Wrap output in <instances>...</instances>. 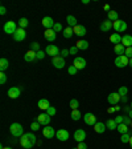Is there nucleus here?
<instances>
[{
	"mask_svg": "<svg viewBox=\"0 0 132 149\" xmlns=\"http://www.w3.org/2000/svg\"><path fill=\"white\" fill-rule=\"evenodd\" d=\"M31 49L34 51V52H38L40 51V43H37V41H33L31 45Z\"/></svg>",
	"mask_w": 132,
	"mask_h": 149,
	"instance_id": "nucleus-40",
	"label": "nucleus"
},
{
	"mask_svg": "<svg viewBox=\"0 0 132 149\" xmlns=\"http://www.w3.org/2000/svg\"><path fill=\"white\" fill-rule=\"evenodd\" d=\"M28 24H29V22H28V19H25V17H21L20 20H18V28L25 29V28L28 27Z\"/></svg>",
	"mask_w": 132,
	"mask_h": 149,
	"instance_id": "nucleus-35",
	"label": "nucleus"
},
{
	"mask_svg": "<svg viewBox=\"0 0 132 149\" xmlns=\"http://www.w3.org/2000/svg\"><path fill=\"white\" fill-rule=\"evenodd\" d=\"M122 37L123 36H120V33H112L110 36V41L114 43L115 45H116V44H122Z\"/></svg>",
	"mask_w": 132,
	"mask_h": 149,
	"instance_id": "nucleus-25",
	"label": "nucleus"
},
{
	"mask_svg": "<svg viewBox=\"0 0 132 149\" xmlns=\"http://www.w3.org/2000/svg\"><path fill=\"white\" fill-rule=\"evenodd\" d=\"M74 149H78V148H74Z\"/></svg>",
	"mask_w": 132,
	"mask_h": 149,
	"instance_id": "nucleus-63",
	"label": "nucleus"
},
{
	"mask_svg": "<svg viewBox=\"0 0 132 149\" xmlns=\"http://www.w3.org/2000/svg\"><path fill=\"white\" fill-rule=\"evenodd\" d=\"M81 117H82V113L79 112V109H71V118L74 121H78Z\"/></svg>",
	"mask_w": 132,
	"mask_h": 149,
	"instance_id": "nucleus-32",
	"label": "nucleus"
},
{
	"mask_svg": "<svg viewBox=\"0 0 132 149\" xmlns=\"http://www.w3.org/2000/svg\"><path fill=\"white\" fill-rule=\"evenodd\" d=\"M73 65L78 69V71H79V69H85V68H86L87 63H86V60L83 59V57H75V59H74V61H73Z\"/></svg>",
	"mask_w": 132,
	"mask_h": 149,
	"instance_id": "nucleus-8",
	"label": "nucleus"
},
{
	"mask_svg": "<svg viewBox=\"0 0 132 149\" xmlns=\"http://www.w3.org/2000/svg\"><path fill=\"white\" fill-rule=\"evenodd\" d=\"M50 116L48 115V113H41L38 117H37V121L40 123L41 125H44V127H46V125H49V123H50Z\"/></svg>",
	"mask_w": 132,
	"mask_h": 149,
	"instance_id": "nucleus-15",
	"label": "nucleus"
},
{
	"mask_svg": "<svg viewBox=\"0 0 132 149\" xmlns=\"http://www.w3.org/2000/svg\"><path fill=\"white\" fill-rule=\"evenodd\" d=\"M115 65H116L118 68H124L127 65H129V59L127 57L126 55H122V56H116V59H115Z\"/></svg>",
	"mask_w": 132,
	"mask_h": 149,
	"instance_id": "nucleus-4",
	"label": "nucleus"
},
{
	"mask_svg": "<svg viewBox=\"0 0 132 149\" xmlns=\"http://www.w3.org/2000/svg\"><path fill=\"white\" fill-rule=\"evenodd\" d=\"M103 8H105V11H107V13L111 11V9H110V6H108V4H105V6H103Z\"/></svg>",
	"mask_w": 132,
	"mask_h": 149,
	"instance_id": "nucleus-53",
	"label": "nucleus"
},
{
	"mask_svg": "<svg viewBox=\"0 0 132 149\" xmlns=\"http://www.w3.org/2000/svg\"><path fill=\"white\" fill-rule=\"evenodd\" d=\"M124 55L128 57V59H132V47H128V48H126V53Z\"/></svg>",
	"mask_w": 132,
	"mask_h": 149,
	"instance_id": "nucleus-46",
	"label": "nucleus"
},
{
	"mask_svg": "<svg viewBox=\"0 0 132 149\" xmlns=\"http://www.w3.org/2000/svg\"><path fill=\"white\" fill-rule=\"evenodd\" d=\"M55 137H57L60 141H66V140H69V137H70V133H69L66 129H60L55 132Z\"/></svg>",
	"mask_w": 132,
	"mask_h": 149,
	"instance_id": "nucleus-10",
	"label": "nucleus"
},
{
	"mask_svg": "<svg viewBox=\"0 0 132 149\" xmlns=\"http://www.w3.org/2000/svg\"><path fill=\"white\" fill-rule=\"evenodd\" d=\"M124 112H129V111H131V107H126V105H124Z\"/></svg>",
	"mask_w": 132,
	"mask_h": 149,
	"instance_id": "nucleus-55",
	"label": "nucleus"
},
{
	"mask_svg": "<svg viewBox=\"0 0 132 149\" xmlns=\"http://www.w3.org/2000/svg\"><path fill=\"white\" fill-rule=\"evenodd\" d=\"M114 51L118 56H122L126 53V47H124L123 44H116V45L114 47Z\"/></svg>",
	"mask_w": 132,
	"mask_h": 149,
	"instance_id": "nucleus-27",
	"label": "nucleus"
},
{
	"mask_svg": "<svg viewBox=\"0 0 132 149\" xmlns=\"http://www.w3.org/2000/svg\"><path fill=\"white\" fill-rule=\"evenodd\" d=\"M9 133L12 134L13 137H20L24 134V129H23V125L18 124V123H13L11 127H9Z\"/></svg>",
	"mask_w": 132,
	"mask_h": 149,
	"instance_id": "nucleus-2",
	"label": "nucleus"
},
{
	"mask_svg": "<svg viewBox=\"0 0 132 149\" xmlns=\"http://www.w3.org/2000/svg\"><path fill=\"white\" fill-rule=\"evenodd\" d=\"M27 37V32H25V29H23V28H17V31L15 32V35H13V40L15 41H23Z\"/></svg>",
	"mask_w": 132,
	"mask_h": 149,
	"instance_id": "nucleus-9",
	"label": "nucleus"
},
{
	"mask_svg": "<svg viewBox=\"0 0 132 149\" xmlns=\"http://www.w3.org/2000/svg\"><path fill=\"white\" fill-rule=\"evenodd\" d=\"M0 13H1V15H5V13H7V9H5V7H4V6L0 7Z\"/></svg>",
	"mask_w": 132,
	"mask_h": 149,
	"instance_id": "nucleus-52",
	"label": "nucleus"
},
{
	"mask_svg": "<svg viewBox=\"0 0 132 149\" xmlns=\"http://www.w3.org/2000/svg\"><path fill=\"white\" fill-rule=\"evenodd\" d=\"M5 83H7V74L4 72H0V84L4 85Z\"/></svg>",
	"mask_w": 132,
	"mask_h": 149,
	"instance_id": "nucleus-44",
	"label": "nucleus"
},
{
	"mask_svg": "<svg viewBox=\"0 0 132 149\" xmlns=\"http://www.w3.org/2000/svg\"><path fill=\"white\" fill-rule=\"evenodd\" d=\"M129 139H131V134L127 132V133L122 134V137H120V141H122L123 144H127V143H129Z\"/></svg>",
	"mask_w": 132,
	"mask_h": 149,
	"instance_id": "nucleus-36",
	"label": "nucleus"
},
{
	"mask_svg": "<svg viewBox=\"0 0 132 149\" xmlns=\"http://www.w3.org/2000/svg\"><path fill=\"white\" fill-rule=\"evenodd\" d=\"M69 55H70V52H69V49H62V51H61V56H62V57H64V59H65V57H66V56H69Z\"/></svg>",
	"mask_w": 132,
	"mask_h": 149,
	"instance_id": "nucleus-49",
	"label": "nucleus"
},
{
	"mask_svg": "<svg viewBox=\"0 0 132 149\" xmlns=\"http://www.w3.org/2000/svg\"><path fill=\"white\" fill-rule=\"evenodd\" d=\"M126 125H131V123H132V120L129 117H124V121H123Z\"/></svg>",
	"mask_w": 132,
	"mask_h": 149,
	"instance_id": "nucleus-51",
	"label": "nucleus"
},
{
	"mask_svg": "<svg viewBox=\"0 0 132 149\" xmlns=\"http://www.w3.org/2000/svg\"><path fill=\"white\" fill-rule=\"evenodd\" d=\"M85 139H86V132H85L83 129H77L75 132H74V140H75V141H78V143H83Z\"/></svg>",
	"mask_w": 132,
	"mask_h": 149,
	"instance_id": "nucleus-12",
	"label": "nucleus"
},
{
	"mask_svg": "<svg viewBox=\"0 0 132 149\" xmlns=\"http://www.w3.org/2000/svg\"><path fill=\"white\" fill-rule=\"evenodd\" d=\"M20 93H21L20 88H17V87H11V88L8 89V97H9V99H17V97L20 96Z\"/></svg>",
	"mask_w": 132,
	"mask_h": 149,
	"instance_id": "nucleus-17",
	"label": "nucleus"
},
{
	"mask_svg": "<svg viewBox=\"0 0 132 149\" xmlns=\"http://www.w3.org/2000/svg\"><path fill=\"white\" fill-rule=\"evenodd\" d=\"M36 55H37V60H42L44 57H45L46 56V52L45 51H38V52H36Z\"/></svg>",
	"mask_w": 132,
	"mask_h": 149,
	"instance_id": "nucleus-43",
	"label": "nucleus"
},
{
	"mask_svg": "<svg viewBox=\"0 0 132 149\" xmlns=\"http://www.w3.org/2000/svg\"><path fill=\"white\" fill-rule=\"evenodd\" d=\"M106 127H107V129L114 130V129H116V128H118V124L115 123V120L110 118V120H107V123H106Z\"/></svg>",
	"mask_w": 132,
	"mask_h": 149,
	"instance_id": "nucleus-33",
	"label": "nucleus"
},
{
	"mask_svg": "<svg viewBox=\"0 0 132 149\" xmlns=\"http://www.w3.org/2000/svg\"><path fill=\"white\" fill-rule=\"evenodd\" d=\"M112 28H114L115 31H116V33H119V32H124L127 29V23L124 22V20H116V22L112 23Z\"/></svg>",
	"mask_w": 132,
	"mask_h": 149,
	"instance_id": "nucleus-5",
	"label": "nucleus"
},
{
	"mask_svg": "<svg viewBox=\"0 0 132 149\" xmlns=\"http://www.w3.org/2000/svg\"><path fill=\"white\" fill-rule=\"evenodd\" d=\"M78 107H79V102H78V100L71 99L70 100V108L71 109H78Z\"/></svg>",
	"mask_w": 132,
	"mask_h": 149,
	"instance_id": "nucleus-39",
	"label": "nucleus"
},
{
	"mask_svg": "<svg viewBox=\"0 0 132 149\" xmlns=\"http://www.w3.org/2000/svg\"><path fill=\"white\" fill-rule=\"evenodd\" d=\"M122 44H123L126 48L132 47V36L131 35H124V36L122 37Z\"/></svg>",
	"mask_w": 132,
	"mask_h": 149,
	"instance_id": "nucleus-24",
	"label": "nucleus"
},
{
	"mask_svg": "<svg viewBox=\"0 0 132 149\" xmlns=\"http://www.w3.org/2000/svg\"><path fill=\"white\" fill-rule=\"evenodd\" d=\"M78 149H87V145L85 144V141L83 143H78V146H77Z\"/></svg>",
	"mask_w": 132,
	"mask_h": 149,
	"instance_id": "nucleus-50",
	"label": "nucleus"
},
{
	"mask_svg": "<svg viewBox=\"0 0 132 149\" xmlns=\"http://www.w3.org/2000/svg\"><path fill=\"white\" fill-rule=\"evenodd\" d=\"M73 29H74V35H77V36H79V37H83L87 33L86 28L83 27V25H79V24H78L77 27H74Z\"/></svg>",
	"mask_w": 132,
	"mask_h": 149,
	"instance_id": "nucleus-20",
	"label": "nucleus"
},
{
	"mask_svg": "<svg viewBox=\"0 0 132 149\" xmlns=\"http://www.w3.org/2000/svg\"><path fill=\"white\" fill-rule=\"evenodd\" d=\"M44 36H45V39L49 43H52V41L55 40V37H57V33H55L53 29H46L45 32H44Z\"/></svg>",
	"mask_w": 132,
	"mask_h": 149,
	"instance_id": "nucleus-19",
	"label": "nucleus"
},
{
	"mask_svg": "<svg viewBox=\"0 0 132 149\" xmlns=\"http://www.w3.org/2000/svg\"><path fill=\"white\" fill-rule=\"evenodd\" d=\"M24 60L27 63H34L37 60V55H36V52L34 51H32V49H29L27 53L24 55Z\"/></svg>",
	"mask_w": 132,
	"mask_h": 149,
	"instance_id": "nucleus-16",
	"label": "nucleus"
},
{
	"mask_svg": "<svg viewBox=\"0 0 132 149\" xmlns=\"http://www.w3.org/2000/svg\"><path fill=\"white\" fill-rule=\"evenodd\" d=\"M75 47H77L78 49H82V51H85V49H87L89 48V41H86V40H78L77 43H75Z\"/></svg>",
	"mask_w": 132,
	"mask_h": 149,
	"instance_id": "nucleus-26",
	"label": "nucleus"
},
{
	"mask_svg": "<svg viewBox=\"0 0 132 149\" xmlns=\"http://www.w3.org/2000/svg\"><path fill=\"white\" fill-rule=\"evenodd\" d=\"M78 51H79V49H78L77 47H75V45H73V47H71V48H70V49H69V52H70V55H75V53H77Z\"/></svg>",
	"mask_w": 132,
	"mask_h": 149,
	"instance_id": "nucleus-48",
	"label": "nucleus"
},
{
	"mask_svg": "<svg viewBox=\"0 0 132 149\" xmlns=\"http://www.w3.org/2000/svg\"><path fill=\"white\" fill-rule=\"evenodd\" d=\"M54 20H53L50 16H45V17L42 19V25L46 28V29H53V27H54Z\"/></svg>",
	"mask_w": 132,
	"mask_h": 149,
	"instance_id": "nucleus-18",
	"label": "nucleus"
},
{
	"mask_svg": "<svg viewBox=\"0 0 132 149\" xmlns=\"http://www.w3.org/2000/svg\"><path fill=\"white\" fill-rule=\"evenodd\" d=\"M131 109H132V101H131Z\"/></svg>",
	"mask_w": 132,
	"mask_h": 149,
	"instance_id": "nucleus-61",
	"label": "nucleus"
},
{
	"mask_svg": "<svg viewBox=\"0 0 132 149\" xmlns=\"http://www.w3.org/2000/svg\"><path fill=\"white\" fill-rule=\"evenodd\" d=\"M131 128H132V123H131Z\"/></svg>",
	"mask_w": 132,
	"mask_h": 149,
	"instance_id": "nucleus-62",
	"label": "nucleus"
},
{
	"mask_svg": "<svg viewBox=\"0 0 132 149\" xmlns=\"http://www.w3.org/2000/svg\"><path fill=\"white\" fill-rule=\"evenodd\" d=\"M46 113H48V115H49L50 117H52V116H54L55 113H57V111H55V108H54V107H52V105H50L49 108L46 109Z\"/></svg>",
	"mask_w": 132,
	"mask_h": 149,
	"instance_id": "nucleus-41",
	"label": "nucleus"
},
{
	"mask_svg": "<svg viewBox=\"0 0 132 149\" xmlns=\"http://www.w3.org/2000/svg\"><path fill=\"white\" fill-rule=\"evenodd\" d=\"M68 72H69V74H77V72H78V69L74 67V65H70L68 68Z\"/></svg>",
	"mask_w": 132,
	"mask_h": 149,
	"instance_id": "nucleus-45",
	"label": "nucleus"
},
{
	"mask_svg": "<svg viewBox=\"0 0 132 149\" xmlns=\"http://www.w3.org/2000/svg\"><path fill=\"white\" fill-rule=\"evenodd\" d=\"M0 149H12V148H4V146L1 145V146H0Z\"/></svg>",
	"mask_w": 132,
	"mask_h": 149,
	"instance_id": "nucleus-60",
	"label": "nucleus"
},
{
	"mask_svg": "<svg viewBox=\"0 0 132 149\" xmlns=\"http://www.w3.org/2000/svg\"><path fill=\"white\" fill-rule=\"evenodd\" d=\"M118 132H120V133L123 134V133H127L128 132V125H126L124 123H122V124H118Z\"/></svg>",
	"mask_w": 132,
	"mask_h": 149,
	"instance_id": "nucleus-34",
	"label": "nucleus"
},
{
	"mask_svg": "<svg viewBox=\"0 0 132 149\" xmlns=\"http://www.w3.org/2000/svg\"><path fill=\"white\" fill-rule=\"evenodd\" d=\"M114 120H115V123H116V124H122V123L124 121V116H116Z\"/></svg>",
	"mask_w": 132,
	"mask_h": 149,
	"instance_id": "nucleus-47",
	"label": "nucleus"
},
{
	"mask_svg": "<svg viewBox=\"0 0 132 149\" xmlns=\"http://www.w3.org/2000/svg\"><path fill=\"white\" fill-rule=\"evenodd\" d=\"M8 67H9V61H8V59H0V71L1 72H4V71H7L8 69Z\"/></svg>",
	"mask_w": 132,
	"mask_h": 149,
	"instance_id": "nucleus-30",
	"label": "nucleus"
},
{
	"mask_svg": "<svg viewBox=\"0 0 132 149\" xmlns=\"http://www.w3.org/2000/svg\"><path fill=\"white\" fill-rule=\"evenodd\" d=\"M52 64L54 65L55 68L62 69L65 67V64H66V63H65L64 57H62L61 55H58V56H55V57H53V59H52Z\"/></svg>",
	"mask_w": 132,
	"mask_h": 149,
	"instance_id": "nucleus-6",
	"label": "nucleus"
},
{
	"mask_svg": "<svg viewBox=\"0 0 132 149\" xmlns=\"http://www.w3.org/2000/svg\"><path fill=\"white\" fill-rule=\"evenodd\" d=\"M17 31V24H16L15 22H12V20H9V22H7L5 24H4V32H5L7 35H15V32Z\"/></svg>",
	"mask_w": 132,
	"mask_h": 149,
	"instance_id": "nucleus-3",
	"label": "nucleus"
},
{
	"mask_svg": "<svg viewBox=\"0 0 132 149\" xmlns=\"http://www.w3.org/2000/svg\"><path fill=\"white\" fill-rule=\"evenodd\" d=\"M62 35H64L65 39H70V37H73V35H74V29L73 28H70V27L65 28L64 32H62Z\"/></svg>",
	"mask_w": 132,
	"mask_h": 149,
	"instance_id": "nucleus-29",
	"label": "nucleus"
},
{
	"mask_svg": "<svg viewBox=\"0 0 132 149\" xmlns=\"http://www.w3.org/2000/svg\"><path fill=\"white\" fill-rule=\"evenodd\" d=\"M128 117H129V118H131V120H132V109H131V111L128 112Z\"/></svg>",
	"mask_w": 132,
	"mask_h": 149,
	"instance_id": "nucleus-56",
	"label": "nucleus"
},
{
	"mask_svg": "<svg viewBox=\"0 0 132 149\" xmlns=\"http://www.w3.org/2000/svg\"><path fill=\"white\" fill-rule=\"evenodd\" d=\"M127 100H128V99H127V96H122V97H120V101H123L124 104L127 102Z\"/></svg>",
	"mask_w": 132,
	"mask_h": 149,
	"instance_id": "nucleus-54",
	"label": "nucleus"
},
{
	"mask_svg": "<svg viewBox=\"0 0 132 149\" xmlns=\"http://www.w3.org/2000/svg\"><path fill=\"white\" fill-rule=\"evenodd\" d=\"M83 121H85L87 125H91V127H94V125L98 123V121H96V117L92 115V113H86V115L83 116Z\"/></svg>",
	"mask_w": 132,
	"mask_h": 149,
	"instance_id": "nucleus-11",
	"label": "nucleus"
},
{
	"mask_svg": "<svg viewBox=\"0 0 132 149\" xmlns=\"http://www.w3.org/2000/svg\"><path fill=\"white\" fill-rule=\"evenodd\" d=\"M40 123H38V121H33V123H32L31 124V129L32 130H34V132H36V130H38L40 129Z\"/></svg>",
	"mask_w": 132,
	"mask_h": 149,
	"instance_id": "nucleus-42",
	"label": "nucleus"
},
{
	"mask_svg": "<svg viewBox=\"0 0 132 149\" xmlns=\"http://www.w3.org/2000/svg\"><path fill=\"white\" fill-rule=\"evenodd\" d=\"M37 105H38V108H40V109L46 111V109L50 107V102H49V100H48V99H41V100H38Z\"/></svg>",
	"mask_w": 132,
	"mask_h": 149,
	"instance_id": "nucleus-22",
	"label": "nucleus"
},
{
	"mask_svg": "<svg viewBox=\"0 0 132 149\" xmlns=\"http://www.w3.org/2000/svg\"><path fill=\"white\" fill-rule=\"evenodd\" d=\"M107 101L110 102L111 105H116L118 102L120 101V95H119L118 92L110 93V95H108V97H107Z\"/></svg>",
	"mask_w": 132,
	"mask_h": 149,
	"instance_id": "nucleus-13",
	"label": "nucleus"
},
{
	"mask_svg": "<svg viewBox=\"0 0 132 149\" xmlns=\"http://www.w3.org/2000/svg\"><path fill=\"white\" fill-rule=\"evenodd\" d=\"M118 93L120 95V97H122V96H127V93H128V88L124 87V85H123V87H120V88H119Z\"/></svg>",
	"mask_w": 132,
	"mask_h": 149,
	"instance_id": "nucleus-37",
	"label": "nucleus"
},
{
	"mask_svg": "<svg viewBox=\"0 0 132 149\" xmlns=\"http://www.w3.org/2000/svg\"><path fill=\"white\" fill-rule=\"evenodd\" d=\"M45 52H46V55L52 56V57H55V56H58V55H60V48H58L57 45H53V44H49V45L46 47Z\"/></svg>",
	"mask_w": 132,
	"mask_h": 149,
	"instance_id": "nucleus-7",
	"label": "nucleus"
},
{
	"mask_svg": "<svg viewBox=\"0 0 132 149\" xmlns=\"http://www.w3.org/2000/svg\"><path fill=\"white\" fill-rule=\"evenodd\" d=\"M53 31L55 32V33H57V32H64V27H62V24L61 23H55L54 24V27H53Z\"/></svg>",
	"mask_w": 132,
	"mask_h": 149,
	"instance_id": "nucleus-38",
	"label": "nucleus"
},
{
	"mask_svg": "<svg viewBox=\"0 0 132 149\" xmlns=\"http://www.w3.org/2000/svg\"><path fill=\"white\" fill-rule=\"evenodd\" d=\"M107 15H108V20H110V22H112V23L116 22V20H119V15H118L116 11H112V9H111Z\"/></svg>",
	"mask_w": 132,
	"mask_h": 149,
	"instance_id": "nucleus-31",
	"label": "nucleus"
},
{
	"mask_svg": "<svg viewBox=\"0 0 132 149\" xmlns=\"http://www.w3.org/2000/svg\"><path fill=\"white\" fill-rule=\"evenodd\" d=\"M42 134L45 139H53V137L55 136V130L53 129L50 125H46V127L42 129Z\"/></svg>",
	"mask_w": 132,
	"mask_h": 149,
	"instance_id": "nucleus-14",
	"label": "nucleus"
},
{
	"mask_svg": "<svg viewBox=\"0 0 132 149\" xmlns=\"http://www.w3.org/2000/svg\"><path fill=\"white\" fill-rule=\"evenodd\" d=\"M129 67L132 68V59H129Z\"/></svg>",
	"mask_w": 132,
	"mask_h": 149,
	"instance_id": "nucleus-59",
	"label": "nucleus"
},
{
	"mask_svg": "<svg viewBox=\"0 0 132 149\" xmlns=\"http://www.w3.org/2000/svg\"><path fill=\"white\" fill-rule=\"evenodd\" d=\"M82 3H83V4H89L90 0H82Z\"/></svg>",
	"mask_w": 132,
	"mask_h": 149,
	"instance_id": "nucleus-57",
	"label": "nucleus"
},
{
	"mask_svg": "<svg viewBox=\"0 0 132 149\" xmlns=\"http://www.w3.org/2000/svg\"><path fill=\"white\" fill-rule=\"evenodd\" d=\"M106 129H107V127H106V124H103L102 121H98V123L94 125V130H95L96 133H103Z\"/></svg>",
	"mask_w": 132,
	"mask_h": 149,
	"instance_id": "nucleus-23",
	"label": "nucleus"
},
{
	"mask_svg": "<svg viewBox=\"0 0 132 149\" xmlns=\"http://www.w3.org/2000/svg\"><path fill=\"white\" fill-rule=\"evenodd\" d=\"M18 143H20V145H21L24 149H32L34 145H36L37 140H36V136H34L33 133H24L21 137H20Z\"/></svg>",
	"mask_w": 132,
	"mask_h": 149,
	"instance_id": "nucleus-1",
	"label": "nucleus"
},
{
	"mask_svg": "<svg viewBox=\"0 0 132 149\" xmlns=\"http://www.w3.org/2000/svg\"><path fill=\"white\" fill-rule=\"evenodd\" d=\"M66 22H68V25L70 28H74V27H77V25H78L77 19L74 17V16H71V15H69L68 17H66Z\"/></svg>",
	"mask_w": 132,
	"mask_h": 149,
	"instance_id": "nucleus-28",
	"label": "nucleus"
},
{
	"mask_svg": "<svg viewBox=\"0 0 132 149\" xmlns=\"http://www.w3.org/2000/svg\"><path fill=\"white\" fill-rule=\"evenodd\" d=\"M112 28V22H110V20H105V22H102L101 24V31L102 32H108Z\"/></svg>",
	"mask_w": 132,
	"mask_h": 149,
	"instance_id": "nucleus-21",
	"label": "nucleus"
},
{
	"mask_svg": "<svg viewBox=\"0 0 132 149\" xmlns=\"http://www.w3.org/2000/svg\"><path fill=\"white\" fill-rule=\"evenodd\" d=\"M129 146H131V149H132V136H131V139H129Z\"/></svg>",
	"mask_w": 132,
	"mask_h": 149,
	"instance_id": "nucleus-58",
	"label": "nucleus"
}]
</instances>
